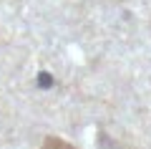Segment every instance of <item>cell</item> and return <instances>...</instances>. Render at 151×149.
I'll return each instance as SVG.
<instances>
[{
	"label": "cell",
	"mask_w": 151,
	"mask_h": 149,
	"mask_svg": "<svg viewBox=\"0 0 151 149\" xmlns=\"http://www.w3.org/2000/svg\"><path fill=\"white\" fill-rule=\"evenodd\" d=\"M45 149H73V147L65 144V142H60V139H48V142H45Z\"/></svg>",
	"instance_id": "obj_1"
}]
</instances>
